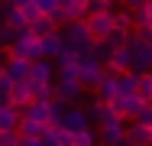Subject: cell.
<instances>
[{
    "label": "cell",
    "mask_w": 152,
    "mask_h": 146,
    "mask_svg": "<svg viewBox=\"0 0 152 146\" xmlns=\"http://www.w3.org/2000/svg\"><path fill=\"white\" fill-rule=\"evenodd\" d=\"M84 23L91 29L94 39H107L113 29H117V16H113V7H104V10H91L84 16Z\"/></svg>",
    "instance_id": "1"
},
{
    "label": "cell",
    "mask_w": 152,
    "mask_h": 146,
    "mask_svg": "<svg viewBox=\"0 0 152 146\" xmlns=\"http://www.w3.org/2000/svg\"><path fill=\"white\" fill-rule=\"evenodd\" d=\"M7 52L10 55H20V58H39L42 52H39V36L36 32H29V29H20L16 36H13V42L7 46Z\"/></svg>",
    "instance_id": "2"
},
{
    "label": "cell",
    "mask_w": 152,
    "mask_h": 146,
    "mask_svg": "<svg viewBox=\"0 0 152 146\" xmlns=\"http://www.w3.org/2000/svg\"><path fill=\"white\" fill-rule=\"evenodd\" d=\"M61 36H65L68 46H75V49H81V52H88V46L94 42V36H91V29H88L84 20H68V23L61 26Z\"/></svg>",
    "instance_id": "3"
},
{
    "label": "cell",
    "mask_w": 152,
    "mask_h": 146,
    "mask_svg": "<svg viewBox=\"0 0 152 146\" xmlns=\"http://www.w3.org/2000/svg\"><path fill=\"white\" fill-rule=\"evenodd\" d=\"M126 46L133 52V72H152V42L139 39L136 32H129Z\"/></svg>",
    "instance_id": "4"
},
{
    "label": "cell",
    "mask_w": 152,
    "mask_h": 146,
    "mask_svg": "<svg viewBox=\"0 0 152 146\" xmlns=\"http://www.w3.org/2000/svg\"><path fill=\"white\" fill-rule=\"evenodd\" d=\"M104 72H107V65H104L100 58L88 55V52L81 55V65H78V81H81L84 88H91V91H94V85L104 78Z\"/></svg>",
    "instance_id": "5"
},
{
    "label": "cell",
    "mask_w": 152,
    "mask_h": 146,
    "mask_svg": "<svg viewBox=\"0 0 152 146\" xmlns=\"http://www.w3.org/2000/svg\"><path fill=\"white\" fill-rule=\"evenodd\" d=\"M142 104H146V101H142L136 91H133V94H113V101H110V107H113V111H120L126 120H133V117L139 114V111H142Z\"/></svg>",
    "instance_id": "6"
},
{
    "label": "cell",
    "mask_w": 152,
    "mask_h": 146,
    "mask_svg": "<svg viewBox=\"0 0 152 146\" xmlns=\"http://www.w3.org/2000/svg\"><path fill=\"white\" fill-rule=\"evenodd\" d=\"M133 68V52H129V46L123 42V46H113L110 49V55H107V72H129Z\"/></svg>",
    "instance_id": "7"
},
{
    "label": "cell",
    "mask_w": 152,
    "mask_h": 146,
    "mask_svg": "<svg viewBox=\"0 0 152 146\" xmlns=\"http://www.w3.org/2000/svg\"><path fill=\"white\" fill-rule=\"evenodd\" d=\"M81 91H84V85L78 78H58L55 81V97L65 101V104H78L81 101Z\"/></svg>",
    "instance_id": "8"
},
{
    "label": "cell",
    "mask_w": 152,
    "mask_h": 146,
    "mask_svg": "<svg viewBox=\"0 0 152 146\" xmlns=\"http://www.w3.org/2000/svg\"><path fill=\"white\" fill-rule=\"evenodd\" d=\"M0 16L7 20V26H13L16 32H20V29H29V16H26V10L16 7V3H10V0H7V7H0Z\"/></svg>",
    "instance_id": "9"
},
{
    "label": "cell",
    "mask_w": 152,
    "mask_h": 146,
    "mask_svg": "<svg viewBox=\"0 0 152 146\" xmlns=\"http://www.w3.org/2000/svg\"><path fill=\"white\" fill-rule=\"evenodd\" d=\"M113 94H117V75L113 72H104V78L94 85V101L97 104H110Z\"/></svg>",
    "instance_id": "10"
},
{
    "label": "cell",
    "mask_w": 152,
    "mask_h": 146,
    "mask_svg": "<svg viewBox=\"0 0 152 146\" xmlns=\"http://www.w3.org/2000/svg\"><path fill=\"white\" fill-rule=\"evenodd\" d=\"M61 127H68V130L75 133V130L91 127V117H88V111H81L78 104H68V111H65V117H61Z\"/></svg>",
    "instance_id": "11"
},
{
    "label": "cell",
    "mask_w": 152,
    "mask_h": 146,
    "mask_svg": "<svg viewBox=\"0 0 152 146\" xmlns=\"http://www.w3.org/2000/svg\"><path fill=\"white\" fill-rule=\"evenodd\" d=\"M61 46H65V36H61V29H52V32H45V36H39V52L45 58H55L61 52Z\"/></svg>",
    "instance_id": "12"
},
{
    "label": "cell",
    "mask_w": 152,
    "mask_h": 146,
    "mask_svg": "<svg viewBox=\"0 0 152 146\" xmlns=\"http://www.w3.org/2000/svg\"><path fill=\"white\" fill-rule=\"evenodd\" d=\"M10 101H13L20 111L32 101V78H29V75H26V78H20V81H13V88H10Z\"/></svg>",
    "instance_id": "13"
},
{
    "label": "cell",
    "mask_w": 152,
    "mask_h": 146,
    "mask_svg": "<svg viewBox=\"0 0 152 146\" xmlns=\"http://www.w3.org/2000/svg\"><path fill=\"white\" fill-rule=\"evenodd\" d=\"M126 143H136V146L152 143V127L139 123V120H126Z\"/></svg>",
    "instance_id": "14"
},
{
    "label": "cell",
    "mask_w": 152,
    "mask_h": 146,
    "mask_svg": "<svg viewBox=\"0 0 152 146\" xmlns=\"http://www.w3.org/2000/svg\"><path fill=\"white\" fill-rule=\"evenodd\" d=\"M29 58H20V55H7V62H3V72L13 78V81H20V78H26L29 75Z\"/></svg>",
    "instance_id": "15"
},
{
    "label": "cell",
    "mask_w": 152,
    "mask_h": 146,
    "mask_svg": "<svg viewBox=\"0 0 152 146\" xmlns=\"http://www.w3.org/2000/svg\"><path fill=\"white\" fill-rule=\"evenodd\" d=\"M52 58H45V55H39V58H32V65H29V78L32 81H52Z\"/></svg>",
    "instance_id": "16"
},
{
    "label": "cell",
    "mask_w": 152,
    "mask_h": 146,
    "mask_svg": "<svg viewBox=\"0 0 152 146\" xmlns=\"http://www.w3.org/2000/svg\"><path fill=\"white\" fill-rule=\"evenodd\" d=\"M139 85V72H117V94H133Z\"/></svg>",
    "instance_id": "17"
},
{
    "label": "cell",
    "mask_w": 152,
    "mask_h": 146,
    "mask_svg": "<svg viewBox=\"0 0 152 146\" xmlns=\"http://www.w3.org/2000/svg\"><path fill=\"white\" fill-rule=\"evenodd\" d=\"M49 107H52V101H29V104L23 107V117H32V120L49 123Z\"/></svg>",
    "instance_id": "18"
},
{
    "label": "cell",
    "mask_w": 152,
    "mask_h": 146,
    "mask_svg": "<svg viewBox=\"0 0 152 146\" xmlns=\"http://www.w3.org/2000/svg\"><path fill=\"white\" fill-rule=\"evenodd\" d=\"M58 7L68 13V20H84L88 16V0H58Z\"/></svg>",
    "instance_id": "19"
},
{
    "label": "cell",
    "mask_w": 152,
    "mask_h": 146,
    "mask_svg": "<svg viewBox=\"0 0 152 146\" xmlns=\"http://www.w3.org/2000/svg\"><path fill=\"white\" fill-rule=\"evenodd\" d=\"M49 123H42V120H32V117H20V133L23 136H42V130H45Z\"/></svg>",
    "instance_id": "20"
},
{
    "label": "cell",
    "mask_w": 152,
    "mask_h": 146,
    "mask_svg": "<svg viewBox=\"0 0 152 146\" xmlns=\"http://www.w3.org/2000/svg\"><path fill=\"white\" fill-rule=\"evenodd\" d=\"M52 29H58V26L52 23V16H49V13H42V16L29 20V32H36V36H45V32H52Z\"/></svg>",
    "instance_id": "21"
},
{
    "label": "cell",
    "mask_w": 152,
    "mask_h": 146,
    "mask_svg": "<svg viewBox=\"0 0 152 146\" xmlns=\"http://www.w3.org/2000/svg\"><path fill=\"white\" fill-rule=\"evenodd\" d=\"M110 49H113V46H110V42H107V39H94L91 46H88V55H94V58H100V62H104V65H107V55H110Z\"/></svg>",
    "instance_id": "22"
},
{
    "label": "cell",
    "mask_w": 152,
    "mask_h": 146,
    "mask_svg": "<svg viewBox=\"0 0 152 146\" xmlns=\"http://www.w3.org/2000/svg\"><path fill=\"white\" fill-rule=\"evenodd\" d=\"M136 94L142 101H152V72H139V85H136Z\"/></svg>",
    "instance_id": "23"
},
{
    "label": "cell",
    "mask_w": 152,
    "mask_h": 146,
    "mask_svg": "<svg viewBox=\"0 0 152 146\" xmlns=\"http://www.w3.org/2000/svg\"><path fill=\"white\" fill-rule=\"evenodd\" d=\"M94 143H97V133H94L91 127L75 130V140H71V146H94Z\"/></svg>",
    "instance_id": "24"
},
{
    "label": "cell",
    "mask_w": 152,
    "mask_h": 146,
    "mask_svg": "<svg viewBox=\"0 0 152 146\" xmlns=\"http://www.w3.org/2000/svg\"><path fill=\"white\" fill-rule=\"evenodd\" d=\"M113 16H117V26L120 29H129L133 32V7L123 3V10H113Z\"/></svg>",
    "instance_id": "25"
},
{
    "label": "cell",
    "mask_w": 152,
    "mask_h": 146,
    "mask_svg": "<svg viewBox=\"0 0 152 146\" xmlns=\"http://www.w3.org/2000/svg\"><path fill=\"white\" fill-rule=\"evenodd\" d=\"M13 36H16V29H13V26H7V20L0 16V49H7V46L13 42Z\"/></svg>",
    "instance_id": "26"
},
{
    "label": "cell",
    "mask_w": 152,
    "mask_h": 146,
    "mask_svg": "<svg viewBox=\"0 0 152 146\" xmlns=\"http://www.w3.org/2000/svg\"><path fill=\"white\" fill-rule=\"evenodd\" d=\"M104 143H126V130H100Z\"/></svg>",
    "instance_id": "27"
},
{
    "label": "cell",
    "mask_w": 152,
    "mask_h": 146,
    "mask_svg": "<svg viewBox=\"0 0 152 146\" xmlns=\"http://www.w3.org/2000/svg\"><path fill=\"white\" fill-rule=\"evenodd\" d=\"M10 88H13V78L0 68V104H3V101H10Z\"/></svg>",
    "instance_id": "28"
},
{
    "label": "cell",
    "mask_w": 152,
    "mask_h": 146,
    "mask_svg": "<svg viewBox=\"0 0 152 146\" xmlns=\"http://www.w3.org/2000/svg\"><path fill=\"white\" fill-rule=\"evenodd\" d=\"M0 146H20V130H0Z\"/></svg>",
    "instance_id": "29"
},
{
    "label": "cell",
    "mask_w": 152,
    "mask_h": 146,
    "mask_svg": "<svg viewBox=\"0 0 152 146\" xmlns=\"http://www.w3.org/2000/svg\"><path fill=\"white\" fill-rule=\"evenodd\" d=\"M133 120H139V123H146V127H152V101H146L142 104V111L133 117Z\"/></svg>",
    "instance_id": "30"
},
{
    "label": "cell",
    "mask_w": 152,
    "mask_h": 146,
    "mask_svg": "<svg viewBox=\"0 0 152 146\" xmlns=\"http://www.w3.org/2000/svg\"><path fill=\"white\" fill-rule=\"evenodd\" d=\"M78 65H81V62H68V65H58V78H78Z\"/></svg>",
    "instance_id": "31"
},
{
    "label": "cell",
    "mask_w": 152,
    "mask_h": 146,
    "mask_svg": "<svg viewBox=\"0 0 152 146\" xmlns=\"http://www.w3.org/2000/svg\"><path fill=\"white\" fill-rule=\"evenodd\" d=\"M133 32H136L139 39H146V42H152V23H136V26H133Z\"/></svg>",
    "instance_id": "32"
},
{
    "label": "cell",
    "mask_w": 152,
    "mask_h": 146,
    "mask_svg": "<svg viewBox=\"0 0 152 146\" xmlns=\"http://www.w3.org/2000/svg\"><path fill=\"white\" fill-rule=\"evenodd\" d=\"M36 7H39V13H52L55 7H58V0H32Z\"/></svg>",
    "instance_id": "33"
},
{
    "label": "cell",
    "mask_w": 152,
    "mask_h": 146,
    "mask_svg": "<svg viewBox=\"0 0 152 146\" xmlns=\"http://www.w3.org/2000/svg\"><path fill=\"white\" fill-rule=\"evenodd\" d=\"M100 111H104V104H97V101H94V107L88 111V117H91V123H97V120H100Z\"/></svg>",
    "instance_id": "34"
},
{
    "label": "cell",
    "mask_w": 152,
    "mask_h": 146,
    "mask_svg": "<svg viewBox=\"0 0 152 146\" xmlns=\"http://www.w3.org/2000/svg\"><path fill=\"white\" fill-rule=\"evenodd\" d=\"M120 3H126V7H139V3H146V0H120Z\"/></svg>",
    "instance_id": "35"
},
{
    "label": "cell",
    "mask_w": 152,
    "mask_h": 146,
    "mask_svg": "<svg viewBox=\"0 0 152 146\" xmlns=\"http://www.w3.org/2000/svg\"><path fill=\"white\" fill-rule=\"evenodd\" d=\"M10 3H16V7H29L32 0H10Z\"/></svg>",
    "instance_id": "36"
},
{
    "label": "cell",
    "mask_w": 152,
    "mask_h": 146,
    "mask_svg": "<svg viewBox=\"0 0 152 146\" xmlns=\"http://www.w3.org/2000/svg\"><path fill=\"white\" fill-rule=\"evenodd\" d=\"M0 7H3V0H0Z\"/></svg>",
    "instance_id": "37"
}]
</instances>
